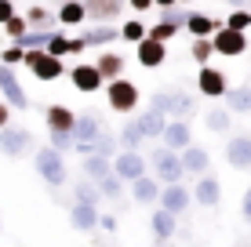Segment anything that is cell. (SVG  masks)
Returning <instances> with one entry per match:
<instances>
[{
    "label": "cell",
    "mask_w": 251,
    "mask_h": 247,
    "mask_svg": "<svg viewBox=\"0 0 251 247\" xmlns=\"http://www.w3.org/2000/svg\"><path fill=\"white\" fill-rule=\"evenodd\" d=\"M33 167H37V175L44 178V182L51 185V189H58V185H66V153H58L55 146H40L37 153H33Z\"/></svg>",
    "instance_id": "cell-1"
},
{
    "label": "cell",
    "mask_w": 251,
    "mask_h": 247,
    "mask_svg": "<svg viewBox=\"0 0 251 247\" xmlns=\"http://www.w3.org/2000/svg\"><path fill=\"white\" fill-rule=\"evenodd\" d=\"M150 106L164 109L168 116H175V120H189V116L197 113V98L189 95V91H153L150 95Z\"/></svg>",
    "instance_id": "cell-2"
},
{
    "label": "cell",
    "mask_w": 251,
    "mask_h": 247,
    "mask_svg": "<svg viewBox=\"0 0 251 247\" xmlns=\"http://www.w3.org/2000/svg\"><path fill=\"white\" fill-rule=\"evenodd\" d=\"M102 91H106V102H109L113 113H131V109H138V84L124 80V73L113 76V80H106Z\"/></svg>",
    "instance_id": "cell-3"
},
{
    "label": "cell",
    "mask_w": 251,
    "mask_h": 247,
    "mask_svg": "<svg viewBox=\"0 0 251 247\" xmlns=\"http://www.w3.org/2000/svg\"><path fill=\"white\" fill-rule=\"evenodd\" d=\"M22 66H29V73L37 76V80H58V76L66 73L62 58H58V55H51L48 47H25Z\"/></svg>",
    "instance_id": "cell-4"
},
{
    "label": "cell",
    "mask_w": 251,
    "mask_h": 247,
    "mask_svg": "<svg viewBox=\"0 0 251 247\" xmlns=\"http://www.w3.org/2000/svg\"><path fill=\"white\" fill-rule=\"evenodd\" d=\"M150 175L157 178L160 185H168V182H182V157H178L175 149H168V146H160V149H153V157H150Z\"/></svg>",
    "instance_id": "cell-5"
},
{
    "label": "cell",
    "mask_w": 251,
    "mask_h": 247,
    "mask_svg": "<svg viewBox=\"0 0 251 247\" xmlns=\"http://www.w3.org/2000/svg\"><path fill=\"white\" fill-rule=\"evenodd\" d=\"M211 44H215V55H226V58H237L248 51V33L240 29H229V25H219L211 33Z\"/></svg>",
    "instance_id": "cell-6"
},
{
    "label": "cell",
    "mask_w": 251,
    "mask_h": 247,
    "mask_svg": "<svg viewBox=\"0 0 251 247\" xmlns=\"http://www.w3.org/2000/svg\"><path fill=\"white\" fill-rule=\"evenodd\" d=\"M0 95H4V102L11 109H29V95L22 91L19 76H15V69L7 62H0Z\"/></svg>",
    "instance_id": "cell-7"
},
{
    "label": "cell",
    "mask_w": 251,
    "mask_h": 247,
    "mask_svg": "<svg viewBox=\"0 0 251 247\" xmlns=\"http://www.w3.org/2000/svg\"><path fill=\"white\" fill-rule=\"evenodd\" d=\"M33 149V135L25 131V127H11V124H4L0 127V153L4 157H22V153H29Z\"/></svg>",
    "instance_id": "cell-8"
},
{
    "label": "cell",
    "mask_w": 251,
    "mask_h": 247,
    "mask_svg": "<svg viewBox=\"0 0 251 247\" xmlns=\"http://www.w3.org/2000/svg\"><path fill=\"white\" fill-rule=\"evenodd\" d=\"M160 207H168L171 215H186L189 211V203H193V193L186 189L182 182H168V185H160Z\"/></svg>",
    "instance_id": "cell-9"
},
{
    "label": "cell",
    "mask_w": 251,
    "mask_h": 247,
    "mask_svg": "<svg viewBox=\"0 0 251 247\" xmlns=\"http://www.w3.org/2000/svg\"><path fill=\"white\" fill-rule=\"evenodd\" d=\"M113 171L124 178V182H135V178L146 175L150 167H146V157L138 149H120L117 157H113Z\"/></svg>",
    "instance_id": "cell-10"
},
{
    "label": "cell",
    "mask_w": 251,
    "mask_h": 247,
    "mask_svg": "<svg viewBox=\"0 0 251 247\" xmlns=\"http://www.w3.org/2000/svg\"><path fill=\"white\" fill-rule=\"evenodd\" d=\"M69 80H73V88L76 91H84V95H95V91H102V84H106V76L99 73V66H88V62H80V66H73L69 69Z\"/></svg>",
    "instance_id": "cell-11"
},
{
    "label": "cell",
    "mask_w": 251,
    "mask_h": 247,
    "mask_svg": "<svg viewBox=\"0 0 251 247\" xmlns=\"http://www.w3.org/2000/svg\"><path fill=\"white\" fill-rule=\"evenodd\" d=\"M226 164L233 171H248L251 167V135H233V138H226Z\"/></svg>",
    "instance_id": "cell-12"
},
{
    "label": "cell",
    "mask_w": 251,
    "mask_h": 247,
    "mask_svg": "<svg viewBox=\"0 0 251 247\" xmlns=\"http://www.w3.org/2000/svg\"><path fill=\"white\" fill-rule=\"evenodd\" d=\"M229 84H226V73L222 69H215L211 62H204L201 66V73H197V91L207 98H222V91H226Z\"/></svg>",
    "instance_id": "cell-13"
},
{
    "label": "cell",
    "mask_w": 251,
    "mask_h": 247,
    "mask_svg": "<svg viewBox=\"0 0 251 247\" xmlns=\"http://www.w3.org/2000/svg\"><path fill=\"white\" fill-rule=\"evenodd\" d=\"M193 200L201 203V207H219L222 200V182L215 175H197V185H193Z\"/></svg>",
    "instance_id": "cell-14"
},
{
    "label": "cell",
    "mask_w": 251,
    "mask_h": 247,
    "mask_svg": "<svg viewBox=\"0 0 251 247\" xmlns=\"http://www.w3.org/2000/svg\"><path fill=\"white\" fill-rule=\"evenodd\" d=\"M164 58H168V44L146 33V37L138 40V66H146V69H157V66H164Z\"/></svg>",
    "instance_id": "cell-15"
},
{
    "label": "cell",
    "mask_w": 251,
    "mask_h": 247,
    "mask_svg": "<svg viewBox=\"0 0 251 247\" xmlns=\"http://www.w3.org/2000/svg\"><path fill=\"white\" fill-rule=\"evenodd\" d=\"M175 229H178V215H171L168 207H157V211H153V218H150V233H153V240H157V244L175 240Z\"/></svg>",
    "instance_id": "cell-16"
},
{
    "label": "cell",
    "mask_w": 251,
    "mask_h": 247,
    "mask_svg": "<svg viewBox=\"0 0 251 247\" xmlns=\"http://www.w3.org/2000/svg\"><path fill=\"white\" fill-rule=\"evenodd\" d=\"M124 7H127V0H84V11L95 22H117L124 15Z\"/></svg>",
    "instance_id": "cell-17"
},
{
    "label": "cell",
    "mask_w": 251,
    "mask_h": 247,
    "mask_svg": "<svg viewBox=\"0 0 251 247\" xmlns=\"http://www.w3.org/2000/svg\"><path fill=\"white\" fill-rule=\"evenodd\" d=\"M164 146L168 149H175V153H182L189 142H193V131H189V120H168L164 124Z\"/></svg>",
    "instance_id": "cell-18"
},
{
    "label": "cell",
    "mask_w": 251,
    "mask_h": 247,
    "mask_svg": "<svg viewBox=\"0 0 251 247\" xmlns=\"http://www.w3.org/2000/svg\"><path fill=\"white\" fill-rule=\"evenodd\" d=\"M182 157V171L189 175V178H197V175H204V171H211V157H207V149H201V146H189L178 153Z\"/></svg>",
    "instance_id": "cell-19"
},
{
    "label": "cell",
    "mask_w": 251,
    "mask_h": 247,
    "mask_svg": "<svg viewBox=\"0 0 251 247\" xmlns=\"http://www.w3.org/2000/svg\"><path fill=\"white\" fill-rule=\"evenodd\" d=\"M69 225L80 229V233H91V229H99V207H95V203L73 200V207H69Z\"/></svg>",
    "instance_id": "cell-20"
},
{
    "label": "cell",
    "mask_w": 251,
    "mask_h": 247,
    "mask_svg": "<svg viewBox=\"0 0 251 247\" xmlns=\"http://www.w3.org/2000/svg\"><path fill=\"white\" fill-rule=\"evenodd\" d=\"M135 120H138V127H142L146 138H160V135H164V124H168V113L157 109V106H150V109H142Z\"/></svg>",
    "instance_id": "cell-21"
},
{
    "label": "cell",
    "mask_w": 251,
    "mask_h": 247,
    "mask_svg": "<svg viewBox=\"0 0 251 247\" xmlns=\"http://www.w3.org/2000/svg\"><path fill=\"white\" fill-rule=\"evenodd\" d=\"M44 120H48V131H69V135H73L76 113H73L69 106H62V102H55V106H48Z\"/></svg>",
    "instance_id": "cell-22"
},
{
    "label": "cell",
    "mask_w": 251,
    "mask_h": 247,
    "mask_svg": "<svg viewBox=\"0 0 251 247\" xmlns=\"http://www.w3.org/2000/svg\"><path fill=\"white\" fill-rule=\"evenodd\" d=\"M131 197H135V203H157V197H160V182H157L150 171L138 175L135 182H131Z\"/></svg>",
    "instance_id": "cell-23"
},
{
    "label": "cell",
    "mask_w": 251,
    "mask_h": 247,
    "mask_svg": "<svg viewBox=\"0 0 251 247\" xmlns=\"http://www.w3.org/2000/svg\"><path fill=\"white\" fill-rule=\"evenodd\" d=\"M44 47L51 51V55L66 58V55H80V51L88 47V44H84V37H73V40H69V37H62V33L51 29V37H48V44H44Z\"/></svg>",
    "instance_id": "cell-24"
},
{
    "label": "cell",
    "mask_w": 251,
    "mask_h": 247,
    "mask_svg": "<svg viewBox=\"0 0 251 247\" xmlns=\"http://www.w3.org/2000/svg\"><path fill=\"white\" fill-rule=\"evenodd\" d=\"M80 37H84V44H88V47H109V44H113V40L120 37V33H117L109 22H95L91 29H84V33H80Z\"/></svg>",
    "instance_id": "cell-25"
},
{
    "label": "cell",
    "mask_w": 251,
    "mask_h": 247,
    "mask_svg": "<svg viewBox=\"0 0 251 247\" xmlns=\"http://www.w3.org/2000/svg\"><path fill=\"white\" fill-rule=\"evenodd\" d=\"M80 171H84V178L99 182L102 175L113 171V157H102V153H88V157H84V164H80Z\"/></svg>",
    "instance_id": "cell-26"
},
{
    "label": "cell",
    "mask_w": 251,
    "mask_h": 247,
    "mask_svg": "<svg viewBox=\"0 0 251 247\" xmlns=\"http://www.w3.org/2000/svg\"><path fill=\"white\" fill-rule=\"evenodd\" d=\"M99 131H102V116L84 113V116H76V124H73V142H91Z\"/></svg>",
    "instance_id": "cell-27"
},
{
    "label": "cell",
    "mask_w": 251,
    "mask_h": 247,
    "mask_svg": "<svg viewBox=\"0 0 251 247\" xmlns=\"http://www.w3.org/2000/svg\"><path fill=\"white\" fill-rule=\"evenodd\" d=\"M95 66H99V73L102 76H106V80H113V76H120V73H124V55H117V51H99V58H95Z\"/></svg>",
    "instance_id": "cell-28"
},
{
    "label": "cell",
    "mask_w": 251,
    "mask_h": 247,
    "mask_svg": "<svg viewBox=\"0 0 251 247\" xmlns=\"http://www.w3.org/2000/svg\"><path fill=\"white\" fill-rule=\"evenodd\" d=\"M222 22H215L211 15H201V11H189L186 15V22H182V29H189L193 37H211L215 29H219Z\"/></svg>",
    "instance_id": "cell-29"
},
{
    "label": "cell",
    "mask_w": 251,
    "mask_h": 247,
    "mask_svg": "<svg viewBox=\"0 0 251 247\" xmlns=\"http://www.w3.org/2000/svg\"><path fill=\"white\" fill-rule=\"evenodd\" d=\"M222 98H226V109L229 113H251V88H226L222 91Z\"/></svg>",
    "instance_id": "cell-30"
},
{
    "label": "cell",
    "mask_w": 251,
    "mask_h": 247,
    "mask_svg": "<svg viewBox=\"0 0 251 247\" xmlns=\"http://www.w3.org/2000/svg\"><path fill=\"white\" fill-rule=\"evenodd\" d=\"M55 19H58V25H80L84 19H88V11H84V0H62Z\"/></svg>",
    "instance_id": "cell-31"
},
{
    "label": "cell",
    "mask_w": 251,
    "mask_h": 247,
    "mask_svg": "<svg viewBox=\"0 0 251 247\" xmlns=\"http://www.w3.org/2000/svg\"><path fill=\"white\" fill-rule=\"evenodd\" d=\"M204 124H207V131L226 135L229 127H233V113H229V109H207V113H204Z\"/></svg>",
    "instance_id": "cell-32"
},
{
    "label": "cell",
    "mask_w": 251,
    "mask_h": 247,
    "mask_svg": "<svg viewBox=\"0 0 251 247\" xmlns=\"http://www.w3.org/2000/svg\"><path fill=\"white\" fill-rule=\"evenodd\" d=\"M117 138H120V149H138L146 135H142V127H138V120H127V124L117 131Z\"/></svg>",
    "instance_id": "cell-33"
},
{
    "label": "cell",
    "mask_w": 251,
    "mask_h": 247,
    "mask_svg": "<svg viewBox=\"0 0 251 247\" xmlns=\"http://www.w3.org/2000/svg\"><path fill=\"white\" fill-rule=\"evenodd\" d=\"M80 203H95L99 207V200H102V189H99V182H91V178H84V182H76V193H73Z\"/></svg>",
    "instance_id": "cell-34"
},
{
    "label": "cell",
    "mask_w": 251,
    "mask_h": 247,
    "mask_svg": "<svg viewBox=\"0 0 251 247\" xmlns=\"http://www.w3.org/2000/svg\"><path fill=\"white\" fill-rule=\"evenodd\" d=\"M189 55H193V62H197V66L211 62V55H215V44H211V37H193V47H189Z\"/></svg>",
    "instance_id": "cell-35"
},
{
    "label": "cell",
    "mask_w": 251,
    "mask_h": 247,
    "mask_svg": "<svg viewBox=\"0 0 251 247\" xmlns=\"http://www.w3.org/2000/svg\"><path fill=\"white\" fill-rule=\"evenodd\" d=\"M222 25L248 33V29H251V11H248V7H229V15H226V22H222Z\"/></svg>",
    "instance_id": "cell-36"
},
{
    "label": "cell",
    "mask_w": 251,
    "mask_h": 247,
    "mask_svg": "<svg viewBox=\"0 0 251 247\" xmlns=\"http://www.w3.org/2000/svg\"><path fill=\"white\" fill-rule=\"evenodd\" d=\"M99 189H102V197H124V178L117 171H109L99 178Z\"/></svg>",
    "instance_id": "cell-37"
},
{
    "label": "cell",
    "mask_w": 251,
    "mask_h": 247,
    "mask_svg": "<svg viewBox=\"0 0 251 247\" xmlns=\"http://www.w3.org/2000/svg\"><path fill=\"white\" fill-rule=\"evenodd\" d=\"M178 29H182V25H175L171 19H160V22H153V25H150V29H146V33H150V37H157V40H164V44H168V40L175 37Z\"/></svg>",
    "instance_id": "cell-38"
},
{
    "label": "cell",
    "mask_w": 251,
    "mask_h": 247,
    "mask_svg": "<svg viewBox=\"0 0 251 247\" xmlns=\"http://www.w3.org/2000/svg\"><path fill=\"white\" fill-rule=\"evenodd\" d=\"M120 37H124L127 44H138V40L146 37V25L138 22V19H135V22H124V29H120Z\"/></svg>",
    "instance_id": "cell-39"
},
{
    "label": "cell",
    "mask_w": 251,
    "mask_h": 247,
    "mask_svg": "<svg viewBox=\"0 0 251 247\" xmlns=\"http://www.w3.org/2000/svg\"><path fill=\"white\" fill-rule=\"evenodd\" d=\"M0 25L7 29V37H11V40H15V37H22V33L29 29V22H25L22 15H11V19H7V22H0Z\"/></svg>",
    "instance_id": "cell-40"
},
{
    "label": "cell",
    "mask_w": 251,
    "mask_h": 247,
    "mask_svg": "<svg viewBox=\"0 0 251 247\" xmlns=\"http://www.w3.org/2000/svg\"><path fill=\"white\" fill-rule=\"evenodd\" d=\"M51 146H55L58 153H69L73 149V135L69 131H51Z\"/></svg>",
    "instance_id": "cell-41"
},
{
    "label": "cell",
    "mask_w": 251,
    "mask_h": 247,
    "mask_svg": "<svg viewBox=\"0 0 251 247\" xmlns=\"http://www.w3.org/2000/svg\"><path fill=\"white\" fill-rule=\"evenodd\" d=\"M48 19H51V15H48V7H29V11H25V22H29V25H48Z\"/></svg>",
    "instance_id": "cell-42"
},
{
    "label": "cell",
    "mask_w": 251,
    "mask_h": 247,
    "mask_svg": "<svg viewBox=\"0 0 251 247\" xmlns=\"http://www.w3.org/2000/svg\"><path fill=\"white\" fill-rule=\"evenodd\" d=\"M22 55H25V51H22L19 44H11V47H4V51H0V62H7V66H19V62H22Z\"/></svg>",
    "instance_id": "cell-43"
},
{
    "label": "cell",
    "mask_w": 251,
    "mask_h": 247,
    "mask_svg": "<svg viewBox=\"0 0 251 247\" xmlns=\"http://www.w3.org/2000/svg\"><path fill=\"white\" fill-rule=\"evenodd\" d=\"M99 229L102 233H113L117 229V215H99Z\"/></svg>",
    "instance_id": "cell-44"
},
{
    "label": "cell",
    "mask_w": 251,
    "mask_h": 247,
    "mask_svg": "<svg viewBox=\"0 0 251 247\" xmlns=\"http://www.w3.org/2000/svg\"><path fill=\"white\" fill-rule=\"evenodd\" d=\"M240 215H244V222L251 225V185H248V193H244V200H240Z\"/></svg>",
    "instance_id": "cell-45"
},
{
    "label": "cell",
    "mask_w": 251,
    "mask_h": 247,
    "mask_svg": "<svg viewBox=\"0 0 251 247\" xmlns=\"http://www.w3.org/2000/svg\"><path fill=\"white\" fill-rule=\"evenodd\" d=\"M11 15H15V4L11 0H0V22H7Z\"/></svg>",
    "instance_id": "cell-46"
},
{
    "label": "cell",
    "mask_w": 251,
    "mask_h": 247,
    "mask_svg": "<svg viewBox=\"0 0 251 247\" xmlns=\"http://www.w3.org/2000/svg\"><path fill=\"white\" fill-rule=\"evenodd\" d=\"M4 124H11V106H7V102H0V127Z\"/></svg>",
    "instance_id": "cell-47"
},
{
    "label": "cell",
    "mask_w": 251,
    "mask_h": 247,
    "mask_svg": "<svg viewBox=\"0 0 251 247\" xmlns=\"http://www.w3.org/2000/svg\"><path fill=\"white\" fill-rule=\"evenodd\" d=\"M127 4H131L138 15H142V11H150V7H153V0H127Z\"/></svg>",
    "instance_id": "cell-48"
},
{
    "label": "cell",
    "mask_w": 251,
    "mask_h": 247,
    "mask_svg": "<svg viewBox=\"0 0 251 247\" xmlns=\"http://www.w3.org/2000/svg\"><path fill=\"white\" fill-rule=\"evenodd\" d=\"M175 236H178V240H182V244H193V233H189V229H182V233H178V229H175Z\"/></svg>",
    "instance_id": "cell-49"
},
{
    "label": "cell",
    "mask_w": 251,
    "mask_h": 247,
    "mask_svg": "<svg viewBox=\"0 0 251 247\" xmlns=\"http://www.w3.org/2000/svg\"><path fill=\"white\" fill-rule=\"evenodd\" d=\"M171 4H178V0H153V7H171Z\"/></svg>",
    "instance_id": "cell-50"
},
{
    "label": "cell",
    "mask_w": 251,
    "mask_h": 247,
    "mask_svg": "<svg viewBox=\"0 0 251 247\" xmlns=\"http://www.w3.org/2000/svg\"><path fill=\"white\" fill-rule=\"evenodd\" d=\"M226 4H229V7H248L251 0H226Z\"/></svg>",
    "instance_id": "cell-51"
},
{
    "label": "cell",
    "mask_w": 251,
    "mask_h": 247,
    "mask_svg": "<svg viewBox=\"0 0 251 247\" xmlns=\"http://www.w3.org/2000/svg\"><path fill=\"white\" fill-rule=\"evenodd\" d=\"M182 4H193V0H182Z\"/></svg>",
    "instance_id": "cell-52"
},
{
    "label": "cell",
    "mask_w": 251,
    "mask_h": 247,
    "mask_svg": "<svg viewBox=\"0 0 251 247\" xmlns=\"http://www.w3.org/2000/svg\"><path fill=\"white\" fill-rule=\"evenodd\" d=\"M58 4H62V0H58Z\"/></svg>",
    "instance_id": "cell-53"
}]
</instances>
